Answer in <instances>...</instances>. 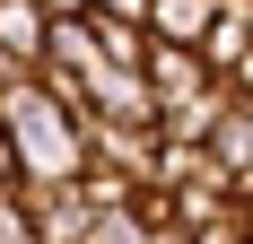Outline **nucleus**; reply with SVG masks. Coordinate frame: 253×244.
Wrapping results in <instances>:
<instances>
[{
	"label": "nucleus",
	"mask_w": 253,
	"mask_h": 244,
	"mask_svg": "<svg viewBox=\"0 0 253 244\" xmlns=\"http://www.w3.org/2000/svg\"><path fill=\"white\" fill-rule=\"evenodd\" d=\"M0 131L18 140V166H26V183H79L87 174V148H79V122L61 114V105L26 79L18 96H0Z\"/></svg>",
	"instance_id": "nucleus-1"
},
{
	"label": "nucleus",
	"mask_w": 253,
	"mask_h": 244,
	"mask_svg": "<svg viewBox=\"0 0 253 244\" xmlns=\"http://www.w3.org/2000/svg\"><path fill=\"white\" fill-rule=\"evenodd\" d=\"M87 122H123V131H157V87L149 70H87Z\"/></svg>",
	"instance_id": "nucleus-2"
},
{
	"label": "nucleus",
	"mask_w": 253,
	"mask_h": 244,
	"mask_svg": "<svg viewBox=\"0 0 253 244\" xmlns=\"http://www.w3.org/2000/svg\"><path fill=\"white\" fill-rule=\"evenodd\" d=\"M26 209H35V236L44 244H87L96 236V201H87V183H18Z\"/></svg>",
	"instance_id": "nucleus-3"
},
{
	"label": "nucleus",
	"mask_w": 253,
	"mask_h": 244,
	"mask_svg": "<svg viewBox=\"0 0 253 244\" xmlns=\"http://www.w3.org/2000/svg\"><path fill=\"white\" fill-rule=\"evenodd\" d=\"M149 87H157V122H166L175 105H192L201 87H218V79H210V61L192 44H149Z\"/></svg>",
	"instance_id": "nucleus-4"
},
{
	"label": "nucleus",
	"mask_w": 253,
	"mask_h": 244,
	"mask_svg": "<svg viewBox=\"0 0 253 244\" xmlns=\"http://www.w3.org/2000/svg\"><path fill=\"white\" fill-rule=\"evenodd\" d=\"M227 114H236V96H227V87H201L192 105H175V114L157 122V140H166V148H210Z\"/></svg>",
	"instance_id": "nucleus-5"
},
{
	"label": "nucleus",
	"mask_w": 253,
	"mask_h": 244,
	"mask_svg": "<svg viewBox=\"0 0 253 244\" xmlns=\"http://www.w3.org/2000/svg\"><path fill=\"white\" fill-rule=\"evenodd\" d=\"M218 9H227V0H157V9H149V35H157V44H192V52H201L210 26H218Z\"/></svg>",
	"instance_id": "nucleus-6"
},
{
	"label": "nucleus",
	"mask_w": 253,
	"mask_h": 244,
	"mask_svg": "<svg viewBox=\"0 0 253 244\" xmlns=\"http://www.w3.org/2000/svg\"><path fill=\"white\" fill-rule=\"evenodd\" d=\"M44 44H52V18H44V9H35V0H0V52H18V61L44 70Z\"/></svg>",
	"instance_id": "nucleus-7"
},
{
	"label": "nucleus",
	"mask_w": 253,
	"mask_h": 244,
	"mask_svg": "<svg viewBox=\"0 0 253 244\" xmlns=\"http://www.w3.org/2000/svg\"><path fill=\"white\" fill-rule=\"evenodd\" d=\"M210 157H218V166L236 174V192L253 201V105H245V96H236V114L218 122V140H210Z\"/></svg>",
	"instance_id": "nucleus-8"
},
{
	"label": "nucleus",
	"mask_w": 253,
	"mask_h": 244,
	"mask_svg": "<svg viewBox=\"0 0 253 244\" xmlns=\"http://www.w3.org/2000/svg\"><path fill=\"white\" fill-rule=\"evenodd\" d=\"M44 61H52V70H79V79H87V70L105 61V52H96V26H87V18H70V26H52V44H44Z\"/></svg>",
	"instance_id": "nucleus-9"
},
{
	"label": "nucleus",
	"mask_w": 253,
	"mask_h": 244,
	"mask_svg": "<svg viewBox=\"0 0 253 244\" xmlns=\"http://www.w3.org/2000/svg\"><path fill=\"white\" fill-rule=\"evenodd\" d=\"M0 244H44V236H35V209H26V192H0Z\"/></svg>",
	"instance_id": "nucleus-10"
},
{
	"label": "nucleus",
	"mask_w": 253,
	"mask_h": 244,
	"mask_svg": "<svg viewBox=\"0 0 253 244\" xmlns=\"http://www.w3.org/2000/svg\"><path fill=\"white\" fill-rule=\"evenodd\" d=\"M87 244H149V227H140V209H105Z\"/></svg>",
	"instance_id": "nucleus-11"
},
{
	"label": "nucleus",
	"mask_w": 253,
	"mask_h": 244,
	"mask_svg": "<svg viewBox=\"0 0 253 244\" xmlns=\"http://www.w3.org/2000/svg\"><path fill=\"white\" fill-rule=\"evenodd\" d=\"M149 9H157V0H96L87 18H105V26H149Z\"/></svg>",
	"instance_id": "nucleus-12"
},
{
	"label": "nucleus",
	"mask_w": 253,
	"mask_h": 244,
	"mask_svg": "<svg viewBox=\"0 0 253 244\" xmlns=\"http://www.w3.org/2000/svg\"><path fill=\"white\" fill-rule=\"evenodd\" d=\"M26 79H35V61H18V52H0V96H18Z\"/></svg>",
	"instance_id": "nucleus-13"
},
{
	"label": "nucleus",
	"mask_w": 253,
	"mask_h": 244,
	"mask_svg": "<svg viewBox=\"0 0 253 244\" xmlns=\"http://www.w3.org/2000/svg\"><path fill=\"white\" fill-rule=\"evenodd\" d=\"M18 183H26V166H18V140L0 131V192H18Z\"/></svg>",
	"instance_id": "nucleus-14"
},
{
	"label": "nucleus",
	"mask_w": 253,
	"mask_h": 244,
	"mask_svg": "<svg viewBox=\"0 0 253 244\" xmlns=\"http://www.w3.org/2000/svg\"><path fill=\"white\" fill-rule=\"evenodd\" d=\"M35 9H44L52 26H70V18H87V9H96V0H35Z\"/></svg>",
	"instance_id": "nucleus-15"
},
{
	"label": "nucleus",
	"mask_w": 253,
	"mask_h": 244,
	"mask_svg": "<svg viewBox=\"0 0 253 244\" xmlns=\"http://www.w3.org/2000/svg\"><path fill=\"white\" fill-rule=\"evenodd\" d=\"M227 9H253V0H227Z\"/></svg>",
	"instance_id": "nucleus-16"
},
{
	"label": "nucleus",
	"mask_w": 253,
	"mask_h": 244,
	"mask_svg": "<svg viewBox=\"0 0 253 244\" xmlns=\"http://www.w3.org/2000/svg\"><path fill=\"white\" fill-rule=\"evenodd\" d=\"M245 18H253V9H245Z\"/></svg>",
	"instance_id": "nucleus-17"
}]
</instances>
